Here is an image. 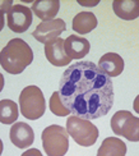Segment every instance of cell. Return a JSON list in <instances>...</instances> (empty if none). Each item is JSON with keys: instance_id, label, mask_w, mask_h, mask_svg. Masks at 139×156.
Segmentation results:
<instances>
[{"instance_id": "5", "label": "cell", "mask_w": 139, "mask_h": 156, "mask_svg": "<svg viewBox=\"0 0 139 156\" xmlns=\"http://www.w3.org/2000/svg\"><path fill=\"white\" fill-rule=\"evenodd\" d=\"M68 134L74 140L78 145L83 147H89L96 144L98 138V129L91 123V120L71 115L67 120Z\"/></svg>"}, {"instance_id": "11", "label": "cell", "mask_w": 139, "mask_h": 156, "mask_svg": "<svg viewBox=\"0 0 139 156\" xmlns=\"http://www.w3.org/2000/svg\"><path fill=\"white\" fill-rule=\"evenodd\" d=\"M89 41L87 38L70 35L64 40V49L70 59H82L89 53Z\"/></svg>"}, {"instance_id": "18", "label": "cell", "mask_w": 139, "mask_h": 156, "mask_svg": "<svg viewBox=\"0 0 139 156\" xmlns=\"http://www.w3.org/2000/svg\"><path fill=\"white\" fill-rule=\"evenodd\" d=\"M49 105H50L51 113H54L56 116H67V115L70 114V112H69L67 108H65V105L63 104L59 91H56V92H54V94L51 95Z\"/></svg>"}, {"instance_id": "22", "label": "cell", "mask_w": 139, "mask_h": 156, "mask_svg": "<svg viewBox=\"0 0 139 156\" xmlns=\"http://www.w3.org/2000/svg\"><path fill=\"white\" fill-rule=\"evenodd\" d=\"M4 28V13L0 12V31Z\"/></svg>"}, {"instance_id": "3", "label": "cell", "mask_w": 139, "mask_h": 156, "mask_svg": "<svg viewBox=\"0 0 139 156\" xmlns=\"http://www.w3.org/2000/svg\"><path fill=\"white\" fill-rule=\"evenodd\" d=\"M19 108L24 118L30 120L40 119L45 113L46 102L42 91L37 86H27L19 95Z\"/></svg>"}, {"instance_id": "20", "label": "cell", "mask_w": 139, "mask_h": 156, "mask_svg": "<svg viewBox=\"0 0 139 156\" xmlns=\"http://www.w3.org/2000/svg\"><path fill=\"white\" fill-rule=\"evenodd\" d=\"M21 156H43V155L41 154L40 150H37V148H30V150L24 151Z\"/></svg>"}, {"instance_id": "1", "label": "cell", "mask_w": 139, "mask_h": 156, "mask_svg": "<svg viewBox=\"0 0 139 156\" xmlns=\"http://www.w3.org/2000/svg\"><path fill=\"white\" fill-rule=\"evenodd\" d=\"M59 94L70 114L92 120L107 114L114 105L111 78L92 62H77L65 70Z\"/></svg>"}, {"instance_id": "10", "label": "cell", "mask_w": 139, "mask_h": 156, "mask_svg": "<svg viewBox=\"0 0 139 156\" xmlns=\"http://www.w3.org/2000/svg\"><path fill=\"white\" fill-rule=\"evenodd\" d=\"M10 141L12 144L18 148H27L35 141L33 129L30 124L23 122L14 123L10 128Z\"/></svg>"}, {"instance_id": "6", "label": "cell", "mask_w": 139, "mask_h": 156, "mask_svg": "<svg viewBox=\"0 0 139 156\" xmlns=\"http://www.w3.org/2000/svg\"><path fill=\"white\" fill-rule=\"evenodd\" d=\"M111 129L117 136L131 142L139 141V118L128 110H119L111 118Z\"/></svg>"}, {"instance_id": "17", "label": "cell", "mask_w": 139, "mask_h": 156, "mask_svg": "<svg viewBox=\"0 0 139 156\" xmlns=\"http://www.w3.org/2000/svg\"><path fill=\"white\" fill-rule=\"evenodd\" d=\"M18 105L12 100L0 101V123L3 124H12L18 119Z\"/></svg>"}, {"instance_id": "15", "label": "cell", "mask_w": 139, "mask_h": 156, "mask_svg": "<svg viewBox=\"0 0 139 156\" xmlns=\"http://www.w3.org/2000/svg\"><path fill=\"white\" fill-rule=\"evenodd\" d=\"M71 27L77 34H89L91 31H93L97 27V18L92 12H81L73 19Z\"/></svg>"}, {"instance_id": "13", "label": "cell", "mask_w": 139, "mask_h": 156, "mask_svg": "<svg viewBox=\"0 0 139 156\" xmlns=\"http://www.w3.org/2000/svg\"><path fill=\"white\" fill-rule=\"evenodd\" d=\"M59 9H60L59 0H37V2H33L31 8V10L43 22L55 19Z\"/></svg>"}, {"instance_id": "25", "label": "cell", "mask_w": 139, "mask_h": 156, "mask_svg": "<svg viewBox=\"0 0 139 156\" xmlns=\"http://www.w3.org/2000/svg\"><path fill=\"white\" fill-rule=\"evenodd\" d=\"M3 154V141L0 140V155Z\"/></svg>"}, {"instance_id": "24", "label": "cell", "mask_w": 139, "mask_h": 156, "mask_svg": "<svg viewBox=\"0 0 139 156\" xmlns=\"http://www.w3.org/2000/svg\"><path fill=\"white\" fill-rule=\"evenodd\" d=\"M3 87H4V77H3L2 73H0V92H2Z\"/></svg>"}, {"instance_id": "2", "label": "cell", "mask_w": 139, "mask_h": 156, "mask_svg": "<svg viewBox=\"0 0 139 156\" xmlns=\"http://www.w3.org/2000/svg\"><path fill=\"white\" fill-rule=\"evenodd\" d=\"M33 60V51L22 38H13L0 51V66L10 74H19Z\"/></svg>"}, {"instance_id": "19", "label": "cell", "mask_w": 139, "mask_h": 156, "mask_svg": "<svg viewBox=\"0 0 139 156\" xmlns=\"http://www.w3.org/2000/svg\"><path fill=\"white\" fill-rule=\"evenodd\" d=\"M13 6V0H0V12L8 13Z\"/></svg>"}, {"instance_id": "12", "label": "cell", "mask_w": 139, "mask_h": 156, "mask_svg": "<svg viewBox=\"0 0 139 156\" xmlns=\"http://www.w3.org/2000/svg\"><path fill=\"white\" fill-rule=\"evenodd\" d=\"M98 68L103 73H106L110 78L120 76L124 70V60L123 58L116 53H107L103 56H101L98 62Z\"/></svg>"}, {"instance_id": "4", "label": "cell", "mask_w": 139, "mask_h": 156, "mask_svg": "<svg viewBox=\"0 0 139 156\" xmlns=\"http://www.w3.org/2000/svg\"><path fill=\"white\" fill-rule=\"evenodd\" d=\"M42 146L49 156H64L69 148L68 131L61 126L52 124L43 129L41 134Z\"/></svg>"}, {"instance_id": "7", "label": "cell", "mask_w": 139, "mask_h": 156, "mask_svg": "<svg viewBox=\"0 0 139 156\" xmlns=\"http://www.w3.org/2000/svg\"><path fill=\"white\" fill-rule=\"evenodd\" d=\"M8 27L16 34H23L32 24V10L21 4L13 5L6 13Z\"/></svg>"}, {"instance_id": "23", "label": "cell", "mask_w": 139, "mask_h": 156, "mask_svg": "<svg viewBox=\"0 0 139 156\" xmlns=\"http://www.w3.org/2000/svg\"><path fill=\"white\" fill-rule=\"evenodd\" d=\"M78 3L81 4V5H85V6H93V5H96L98 2H95V3H84V2H81V0H79Z\"/></svg>"}, {"instance_id": "8", "label": "cell", "mask_w": 139, "mask_h": 156, "mask_svg": "<svg viewBox=\"0 0 139 156\" xmlns=\"http://www.w3.org/2000/svg\"><path fill=\"white\" fill-rule=\"evenodd\" d=\"M67 30V24L63 19H52V21H47V22H41L36 30L33 31V36L38 42L46 44L49 41H52L55 38L60 37V35Z\"/></svg>"}, {"instance_id": "21", "label": "cell", "mask_w": 139, "mask_h": 156, "mask_svg": "<svg viewBox=\"0 0 139 156\" xmlns=\"http://www.w3.org/2000/svg\"><path fill=\"white\" fill-rule=\"evenodd\" d=\"M133 108H134V112L139 114V95L135 97V100H134V104H133Z\"/></svg>"}, {"instance_id": "9", "label": "cell", "mask_w": 139, "mask_h": 156, "mask_svg": "<svg viewBox=\"0 0 139 156\" xmlns=\"http://www.w3.org/2000/svg\"><path fill=\"white\" fill-rule=\"evenodd\" d=\"M45 55L46 59L55 67H65L71 62V59L65 53L64 40L61 37H57L45 44Z\"/></svg>"}, {"instance_id": "16", "label": "cell", "mask_w": 139, "mask_h": 156, "mask_svg": "<svg viewBox=\"0 0 139 156\" xmlns=\"http://www.w3.org/2000/svg\"><path fill=\"white\" fill-rule=\"evenodd\" d=\"M127 145L116 137H107L101 144L97 151V156H125Z\"/></svg>"}, {"instance_id": "14", "label": "cell", "mask_w": 139, "mask_h": 156, "mask_svg": "<svg viewBox=\"0 0 139 156\" xmlns=\"http://www.w3.org/2000/svg\"><path fill=\"white\" fill-rule=\"evenodd\" d=\"M112 9L124 21H133L139 17V0H114Z\"/></svg>"}]
</instances>
